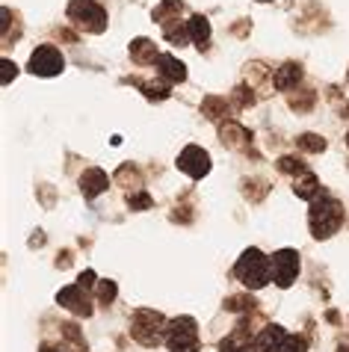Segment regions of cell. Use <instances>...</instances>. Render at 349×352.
I'll return each mask as SVG.
<instances>
[{
  "label": "cell",
  "instance_id": "cell-1",
  "mask_svg": "<svg viewBox=\"0 0 349 352\" xmlns=\"http://www.w3.org/2000/svg\"><path fill=\"white\" fill-rule=\"evenodd\" d=\"M344 219H346L344 204L337 199H332L328 192H319L311 201V210H308V228H311L314 240H328L332 234H337Z\"/></svg>",
  "mask_w": 349,
  "mask_h": 352
},
{
  "label": "cell",
  "instance_id": "cell-2",
  "mask_svg": "<svg viewBox=\"0 0 349 352\" xmlns=\"http://www.w3.org/2000/svg\"><path fill=\"white\" fill-rule=\"evenodd\" d=\"M234 276L246 290H264L267 285H273V263H269L264 252L251 246L234 263Z\"/></svg>",
  "mask_w": 349,
  "mask_h": 352
},
{
  "label": "cell",
  "instance_id": "cell-3",
  "mask_svg": "<svg viewBox=\"0 0 349 352\" xmlns=\"http://www.w3.org/2000/svg\"><path fill=\"white\" fill-rule=\"evenodd\" d=\"M166 326H169V320L163 317L160 311L137 308L133 317H131V338L137 340V344L154 349V346L166 344Z\"/></svg>",
  "mask_w": 349,
  "mask_h": 352
},
{
  "label": "cell",
  "instance_id": "cell-4",
  "mask_svg": "<svg viewBox=\"0 0 349 352\" xmlns=\"http://www.w3.org/2000/svg\"><path fill=\"white\" fill-rule=\"evenodd\" d=\"M255 352H308V338L302 335H290L281 326H273V322H264L260 331L255 335V344H251Z\"/></svg>",
  "mask_w": 349,
  "mask_h": 352
},
{
  "label": "cell",
  "instance_id": "cell-5",
  "mask_svg": "<svg viewBox=\"0 0 349 352\" xmlns=\"http://www.w3.org/2000/svg\"><path fill=\"white\" fill-rule=\"evenodd\" d=\"M166 346L169 352H199L201 338H199V322L190 314H181L169 320L166 326Z\"/></svg>",
  "mask_w": 349,
  "mask_h": 352
},
{
  "label": "cell",
  "instance_id": "cell-6",
  "mask_svg": "<svg viewBox=\"0 0 349 352\" xmlns=\"http://www.w3.org/2000/svg\"><path fill=\"white\" fill-rule=\"evenodd\" d=\"M69 21L86 33H104L106 12L98 0H71L69 3Z\"/></svg>",
  "mask_w": 349,
  "mask_h": 352
},
{
  "label": "cell",
  "instance_id": "cell-7",
  "mask_svg": "<svg viewBox=\"0 0 349 352\" xmlns=\"http://www.w3.org/2000/svg\"><path fill=\"white\" fill-rule=\"evenodd\" d=\"M269 263H273V281H275L281 290H287L299 278L302 258H299L296 249H278L275 255H269Z\"/></svg>",
  "mask_w": 349,
  "mask_h": 352
},
{
  "label": "cell",
  "instance_id": "cell-8",
  "mask_svg": "<svg viewBox=\"0 0 349 352\" xmlns=\"http://www.w3.org/2000/svg\"><path fill=\"white\" fill-rule=\"evenodd\" d=\"M27 68H30V74H36V77H56V74H63L65 60L56 45H38L30 56V63H27Z\"/></svg>",
  "mask_w": 349,
  "mask_h": 352
},
{
  "label": "cell",
  "instance_id": "cell-9",
  "mask_svg": "<svg viewBox=\"0 0 349 352\" xmlns=\"http://www.w3.org/2000/svg\"><path fill=\"white\" fill-rule=\"evenodd\" d=\"M178 169L183 175H190L192 181L205 178L210 172V154L205 148H199V145H187V148L178 154Z\"/></svg>",
  "mask_w": 349,
  "mask_h": 352
},
{
  "label": "cell",
  "instance_id": "cell-10",
  "mask_svg": "<svg viewBox=\"0 0 349 352\" xmlns=\"http://www.w3.org/2000/svg\"><path fill=\"white\" fill-rule=\"evenodd\" d=\"M56 302H60L63 308H69L74 317H92V299H89V290L83 285H69L56 293Z\"/></svg>",
  "mask_w": 349,
  "mask_h": 352
},
{
  "label": "cell",
  "instance_id": "cell-11",
  "mask_svg": "<svg viewBox=\"0 0 349 352\" xmlns=\"http://www.w3.org/2000/svg\"><path fill=\"white\" fill-rule=\"evenodd\" d=\"M219 140L225 148H234V151H251V133L243 128V124H237V122H225V124H219Z\"/></svg>",
  "mask_w": 349,
  "mask_h": 352
},
{
  "label": "cell",
  "instance_id": "cell-12",
  "mask_svg": "<svg viewBox=\"0 0 349 352\" xmlns=\"http://www.w3.org/2000/svg\"><path fill=\"white\" fill-rule=\"evenodd\" d=\"M299 83H302V65L293 60L281 63L278 72H273V89L278 92H293Z\"/></svg>",
  "mask_w": 349,
  "mask_h": 352
},
{
  "label": "cell",
  "instance_id": "cell-13",
  "mask_svg": "<svg viewBox=\"0 0 349 352\" xmlns=\"http://www.w3.org/2000/svg\"><path fill=\"white\" fill-rule=\"evenodd\" d=\"M80 190L86 195V201L98 199L104 190H110V178H106V172L98 169V166H89L83 175H80Z\"/></svg>",
  "mask_w": 349,
  "mask_h": 352
},
{
  "label": "cell",
  "instance_id": "cell-14",
  "mask_svg": "<svg viewBox=\"0 0 349 352\" xmlns=\"http://www.w3.org/2000/svg\"><path fill=\"white\" fill-rule=\"evenodd\" d=\"M131 60L137 65H157L160 51H157V45H154L151 38L139 36V38H133L131 42Z\"/></svg>",
  "mask_w": 349,
  "mask_h": 352
},
{
  "label": "cell",
  "instance_id": "cell-15",
  "mask_svg": "<svg viewBox=\"0 0 349 352\" xmlns=\"http://www.w3.org/2000/svg\"><path fill=\"white\" fill-rule=\"evenodd\" d=\"M128 83H137L139 86V92L148 98V101H166L169 92H172V80H166L163 74H157V80H128Z\"/></svg>",
  "mask_w": 349,
  "mask_h": 352
},
{
  "label": "cell",
  "instance_id": "cell-16",
  "mask_svg": "<svg viewBox=\"0 0 349 352\" xmlns=\"http://www.w3.org/2000/svg\"><path fill=\"white\" fill-rule=\"evenodd\" d=\"M157 74H163L166 80L172 83H183L187 80V65H183L178 56H172V54H160V60H157Z\"/></svg>",
  "mask_w": 349,
  "mask_h": 352
},
{
  "label": "cell",
  "instance_id": "cell-17",
  "mask_svg": "<svg viewBox=\"0 0 349 352\" xmlns=\"http://www.w3.org/2000/svg\"><path fill=\"white\" fill-rule=\"evenodd\" d=\"M293 192L299 195V199H305V201H314L319 192H323V187H319V181H317V175L311 169H305L302 175H296V181H293Z\"/></svg>",
  "mask_w": 349,
  "mask_h": 352
},
{
  "label": "cell",
  "instance_id": "cell-18",
  "mask_svg": "<svg viewBox=\"0 0 349 352\" xmlns=\"http://www.w3.org/2000/svg\"><path fill=\"white\" fill-rule=\"evenodd\" d=\"M201 113L210 122H225L231 113V98H219V95H207L205 104H201Z\"/></svg>",
  "mask_w": 349,
  "mask_h": 352
},
{
  "label": "cell",
  "instance_id": "cell-19",
  "mask_svg": "<svg viewBox=\"0 0 349 352\" xmlns=\"http://www.w3.org/2000/svg\"><path fill=\"white\" fill-rule=\"evenodd\" d=\"M115 184H119V187H124V190H142V175L137 172V169H133V166L131 163H124L122 166V169L119 172H115V178H113Z\"/></svg>",
  "mask_w": 349,
  "mask_h": 352
},
{
  "label": "cell",
  "instance_id": "cell-20",
  "mask_svg": "<svg viewBox=\"0 0 349 352\" xmlns=\"http://www.w3.org/2000/svg\"><path fill=\"white\" fill-rule=\"evenodd\" d=\"M190 38H192V45H205L207 38H210V21L205 15H192L190 18Z\"/></svg>",
  "mask_w": 349,
  "mask_h": 352
},
{
  "label": "cell",
  "instance_id": "cell-21",
  "mask_svg": "<svg viewBox=\"0 0 349 352\" xmlns=\"http://www.w3.org/2000/svg\"><path fill=\"white\" fill-rule=\"evenodd\" d=\"M258 308V302L249 296V293H243V296H228L225 299V311H237V314H251V311Z\"/></svg>",
  "mask_w": 349,
  "mask_h": 352
},
{
  "label": "cell",
  "instance_id": "cell-22",
  "mask_svg": "<svg viewBox=\"0 0 349 352\" xmlns=\"http://www.w3.org/2000/svg\"><path fill=\"white\" fill-rule=\"evenodd\" d=\"M296 148L308 151V154H319V151H326V140L323 136H317V133H302L296 140Z\"/></svg>",
  "mask_w": 349,
  "mask_h": 352
},
{
  "label": "cell",
  "instance_id": "cell-23",
  "mask_svg": "<svg viewBox=\"0 0 349 352\" xmlns=\"http://www.w3.org/2000/svg\"><path fill=\"white\" fill-rule=\"evenodd\" d=\"M95 299H98V305H110V302L115 299V281L110 278H101L98 285H95Z\"/></svg>",
  "mask_w": 349,
  "mask_h": 352
},
{
  "label": "cell",
  "instance_id": "cell-24",
  "mask_svg": "<svg viewBox=\"0 0 349 352\" xmlns=\"http://www.w3.org/2000/svg\"><path fill=\"white\" fill-rule=\"evenodd\" d=\"M275 166H278V172H284V175H293V178H296V175H302V172L308 169V166H305L302 160H299L296 154H287V157H281Z\"/></svg>",
  "mask_w": 349,
  "mask_h": 352
},
{
  "label": "cell",
  "instance_id": "cell-25",
  "mask_svg": "<svg viewBox=\"0 0 349 352\" xmlns=\"http://www.w3.org/2000/svg\"><path fill=\"white\" fill-rule=\"evenodd\" d=\"M154 204V199L145 190H133V192H128V208H133V210H148Z\"/></svg>",
  "mask_w": 349,
  "mask_h": 352
},
{
  "label": "cell",
  "instance_id": "cell-26",
  "mask_svg": "<svg viewBox=\"0 0 349 352\" xmlns=\"http://www.w3.org/2000/svg\"><path fill=\"white\" fill-rule=\"evenodd\" d=\"M299 95H302V98H290V107H293L296 113H308V110H311V107L317 104V95H314L311 89H308V92H299Z\"/></svg>",
  "mask_w": 349,
  "mask_h": 352
},
{
  "label": "cell",
  "instance_id": "cell-27",
  "mask_svg": "<svg viewBox=\"0 0 349 352\" xmlns=\"http://www.w3.org/2000/svg\"><path fill=\"white\" fill-rule=\"evenodd\" d=\"M12 74H18V65L12 60H3V86L12 80Z\"/></svg>",
  "mask_w": 349,
  "mask_h": 352
},
{
  "label": "cell",
  "instance_id": "cell-28",
  "mask_svg": "<svg viewBox=\"0 0 349 352\" xmlns=\"http://www.w3.org/2000/svg\"><path fill=\"white\" fill-rule=\"evenodd\" d=\"M38 352H69V349H65L63 344H42V346H38Z\"/></svg>",
  "mask_w": 349,
  "mask_h": 352
},
{
  "label": "cell",
  "instance_id": "cell-29",
  "mask_svg": "<svg viewBox=\"0 0 349 352\" xmlns=\"http://www.w3.org/2000/svg\"><path fill=\"white\" fill-rule=\"evenodd\" d=\"M234 352H255V349H251V346H240V349H234Z\"/></svg>",
  "mask_w": 349,
  "mask_h": 352
},
{
  "label": "cell",
  "instance_id": "cell-30",
  "mask_svg": "<svg viewBox=\"0 0 349 352\" xmlns=\"http://www.w3.org/2000/svg\"><path fill=\"white\" fill-rule=\"evenodd\" d=\"M346 148H349V133H346Z\"/></svg>",
  "mask_w": 349,
  "mask_h": 352
},
{
  "label": "cell",
  "instance_id": "cell-31",
  "mask_svg": "<svg viewBox=\"0 0 349 352\" xmlns=\"http://www.w3.org/2000/svg\"><path fill=\"white\" fill-rule=\"evenodd\" d=\"M258 3H269V0H258Z\"/></svg>",
  "mask_w": 349,
  "mask_h": 352
},
{
  "label": "cell",
  "instance_id": "cell-32",
  "mask_svg": "<svg viewBox=\"0 0 349 352\" xmlns=\"http://www.w3.org/2000/svg\"><path fill=\"white\" fill-rule=\"evenodd\" d=\"M346 77H349V74H346Z\"/></svg>",
  "mask_w": 349,
  "mask_h": 352
}]
</instances>
